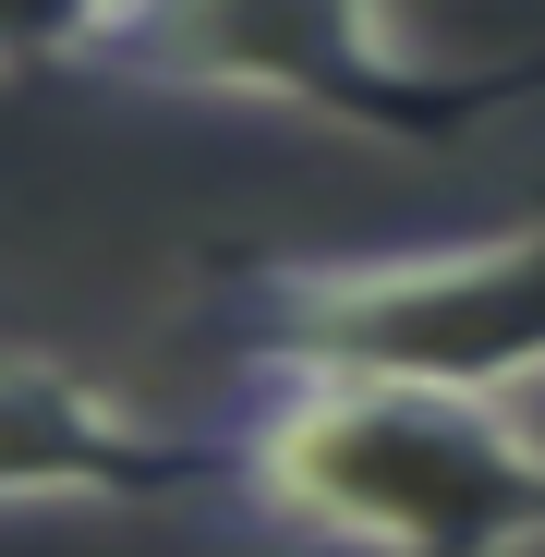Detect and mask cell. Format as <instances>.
<instances>
[{"instance_id": "obj_5", "label": "cell", "mask_w": 545, "mask_h": 557, "mask_svg": "<svg viewBox=\"0 0 545 557\" xmlns=\"http://www.w3.org/2000/svg\"><path fill=\"white\" fill-rule=\"evenodd\" d=\"M61 49H73V13H49V25H0V85H49Z\"/></svg>"}, {"instance_id": "obj_1", "label": "cell", "mask_w": 545, "mask_h": 557, "mask_svg": "<svg viewBox=\"0 0 545 557\" xmlns=\"http://www.w3.org/2000/svg\"><path fill=\"white\" fill-rule=\"evenodd\" d=\"M219 497L280 557H545L533 400H461L327 363H231Z\"/></svg>"}, {"instance_id": "obj_2", "label": "cell", "mask_w": 545, "mask_h": 557, "mask_svg": "<svg viewBox=\"0 0 545 557\" xmlns=\"http://www.w3.org/2000/svg\"><path fill=\"white\" fill-rule=\"evenodd\" d=\"M219 339L231 363H327V376L533 400L545 388V219L388 243V255H267L231 278Z\"/></svg>"}, {"instance_id": "obj_4", "label": "cell", "mask_w": 545, "mask_h": 557, "mask_svg": "<svg viewBox=\"0 0 545 557\" xmlns=\"http://www.w3.org/2000/svg\"><path fill=\"white\" fill-rule=\"evenodd\" d=\"M182 485H219L207 436H158L110 376L0 351V509H158Z\"/></svg>"}, {"instance_id": "obj_3", "label": "cell", "mask_w": 545, "mask_h": 557, "mask_svg": "<svg viewBox=\"0 0 545 557\" xmlns=\"http://www.w3.org/2000/svg\"><path fill=\"white\" fill-rule=\"evenodd\" d=\"M61 73L134 85V98H231V110H304L339 134L448 146L509 110L497 61H448L412 13H315V0H182V13H73Z\"/></svg>"}]
</instances>
